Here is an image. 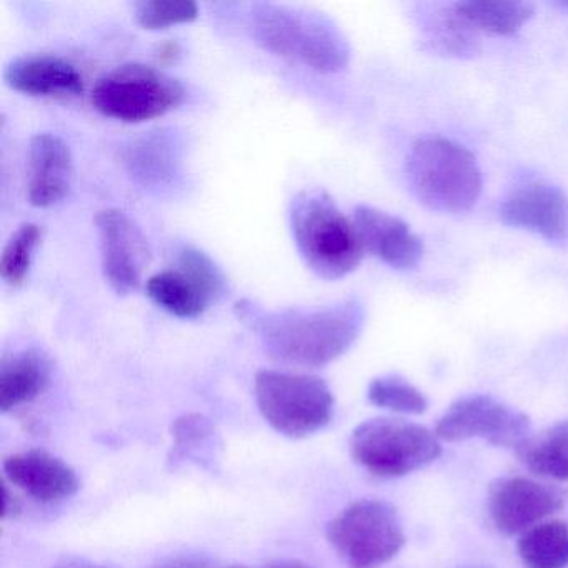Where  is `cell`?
I'll return each mask as SVG.
<instances>
[{"instance_id":"cell-1","label":"cell","mask_w":568,"mask_h":568,"mask_svg":"<svg viewBox=\"0 0 568 568\" xmlns=\"http://www.w3.org/2000/svg\"><path fill=\"white\" fill-rule=\"evenodd\" d=\"M235 312L258 335L268 357L314 368L342 357L361 337L367 317L358 298L282 311H267L255 302L241 301Z\"/></svg>"},{"instance_id":"cell-2","label":"cell","mask_w":568,"mask_h":568,"mask_svg":"<svg viewBox=\"0 0 568 568\" xmlns=\"http://www.w3.org/2000/svg\"><path fill=\"white\" fill-rule=\"evenodd\" d=\"M251 31L265 51L318 74L344 71L351 61V45L341 29L307 9L261 2L252 8Z\"/></svg>"},{"instance_id":"cell-3","label":"cell","mask_w":568,"mask_h":568,"mask_svg":"<svg viewBox=\"0 0 568 568\" xmlns=\"http://www.w3.org/2000/svg\"><path fill=\"white\" fill-rule=\"evenodd\" d=\"M288 219L298 254L318 277L338 281L361 265L365 248L357 227L327 192H298L292 199Z\"/></svg>"},{"instance_id":"cell-4","label":"cell","mask_w":568,"mask_h":568,"mask_svg":"<svg viewBox=\"0 0 568 568\" xmlns=\"http://www.w3.org/2000/svg\"><path fill=\"white\" fill-rule=\"evenodd\" d=\"M405 174L418 202L444 214L470 211L484 185L475 155L444 138L418 141L408 154Z\"/></svg>"},{"instance_id":"cell-5","label":"cell","mask_w":568,"mask_h":568,"mask_svg":"<svg viewBox=\"0 0 568 568\" xmlns=\"http://www.w3.org/2000/svg\"><path fill=\"white\" fill-rule=\"evenodd\" d=\"M254 392L262 417L285 437H308L334 415L331 387L315 375L264 368L255 375Z\"/></svg>"},{"instance_id":"cell-6","label":"cell","mask_w":568,"mask_h":568,"mask_svg":"<svg viewBox=\"0 0 568 568\" xmlns=\"http://www.w3.org/2000/svg\"><path fill=\"white\" fill-rule=\"evenodd\" d=\"M354 460L375 477L397 478L434 464L440 438L424 425L378 417L358 425L351 437Z\"/></svg>"},{"instance_id":"cell-7","label":"cell","mask_w":568,"mask_h":568,"mask_svg":"<svg viewBox=\"0 0 568 568\" xmlns=\"http://www.w3.org/2000/svg\"><path fill=\"white\" fill-rule=\"evenodd\" d=\"M178 79L145 64H124L95 82L91 101L95 111L125 124L164 118L184 102Z\"/></svg>"},{"instance_id":"cell-8","label":"cell","mask_w":568,"mask_h":568,"mask_svg":"<svg viewBox=\"0 0 568 568\" xmlns=\"http://www.w3.org/2000/svg\"><path fill=\"white\" fill-rule=\"evenodd\" d=\"M327 538L348 568H378L405 545L404 525L394 505L358 500L328 524Z\"/></svg>"},{"instance_id":"cell-9","label":"cell","mask_w":568,"mask_h":568,"mask_svg":"<svg viewBox=\"0 0 568 568\" xmlns=\"http://www.w3.org/2000/svg\"><path fill=\"white\" fill-rule=\"evenodd\" d=\"M221 268L201 248L181 245L175 267L151 275L145 282L149 298L179 318H197L224 294Z\"/></svg>"},{"instance_id":"cell-10","label":"cell","mask_w":568,"mask_h":568,"mask_svg":"<svg viewBox=\"0 0 568 568\" xmlns=\"http://www.w3.org/2000/svg\"><path fill=\"white\" fill-rule=\"evenodd\" d=\"M435 435L444 442L481 438L495 447L517 450L530 437V422L527 415L490 395H467L442 415Z\"/></svg>"},{"instance_id":"cell-11","label":"cell","mask_w":568,"mask_h":568,"mask_svg":"<svg viewBox=\"0 0 568 568\" xmlns=\"http://www.w3.org/2000/svg\"><path fill=\"white\" fill-rule=\"evenodd\" d=\"M105 282L118 295L138 291L151 262L148 239L121 209H102L95 214Z\"/></svg>"},{"instance_id":"cell-12","label":"cell","mask_w":568,"mask_h":568,"mask_svg":"<svg viewBox=\"0 0 568 568\" xmlns=\"http://www.w3.org/2000/svg\"><path fill=\"white\" fill-rule=\"evenodd\" d=\"M565 501L561 488L527 477H504L490 485L488 515L500 534H524L560 511Z\"/></svg>"},{"instance_id":"cell-13","label":"cell","mask_w":568,"mask_h":568,"mask_svg":"<svg viewBox=\"0 0 568 568\" xmlns=\"http://www.w3.org/2000/svg\"><path fill=\"white\" fill-rule=\"evenodd\" d=\"M501 222L540 235L548 242L568 237V199L557 185L528 182L511 191L500 205Z\"/></svg>"},{"instance_id":"cell-14","label":"cell","mask_w":568,"mask_h":568,"mask_svg":"<svg viewBox=\"0 0 568 568\" xmlns=\"http://www.w3.org/2000/svg\"><path fill=\"white\" fill-rule=\"evenodd\" d=\"M71 149L55 134H38L29 144L28 201L34 207L61 204L74 182Z\"/></svg>"},{"instance_id":"cell-15","label":"cell","mask_w":568,"mask_h":568,"mask_svg":"<svg viewBox=\"0 0 568 568\" xmlns=\"http://www.w3.org/2000/svg\"><path fill=\"white\" fill-rule=\"evenodd\" d=\"M354 224L365 251L398 271L414 268L424 255V242L402 219L368 205H358Z\"/></svg>"},{"instance_id":"cell-16","label":"cell","mask_w":568,"mask_h":568,"mask_svg":"<svg viewBox=\"0 0 568 568\" xmlns=\"http://www.w3.org/2000/svg\"><path fill=\"white\" fill-rule=\"evenodd\" d=\"M6 85L29 98L75 99L84 94V78L74 64L58 55H22L4 69Z\"/></svg>"},{"instance_id":"cell-17","label":"cell","mask_w":568,"mask_h":568,"mask_svg":"<svg viewBox=\"0 0 568 568\" xmlns=\"http://www.w3.org/2000/svg\"><path fill=\"white\" fill-rule=\"evenodd\" d=\"M4 474L12 485L44 504L71 498L81 487L71 465L39 448L9 457L4 462Z\"/></svg>"},{"instance_id":"cell-18","label":"cell","mask_w":568,"mask_h":568,"mask_svg":"<svg viewBox=\"0 0 568 568\" xmlns=\"http://www.w3.org/2000/svg\"><path fill=\"white\" fill-rule=\"evenodd\" d=\"M125 165L132 179L145 187H171L184 168L181 141L174 131L149 132L129 145Z\"/></svg>"},{"instance_id":"cell-19","label":"cell","mask_w":568,"mask_h":568,"mask_svg":"<svg viewBox=\"0 0 568 568\" xmlns=\"http://www.w3.org/2000/svg\"><path fill=\"white\" fill-rule=\"evenodd\" d=\"M51 361L36 348L4 357L0 364V410H14L38 398L51 382Z\"/></svg>"},{"instance_id":"cell-20","label":"cell","mask_w":568,"mask_h":568,"mask_svg":"<svg viewBox=\"0 0 568 568\" xmlns=\"http://www.w3.org/2000/svg\"><path fill=\"white\" fill-rule=\"evenodd\" d=\"M452 11L474 32L510 38L535 14L528 2H457Z\"/></svg>"},{"instance_id":"cell-21","label":"cell","mask_w":568,"mask_h":568,"mask_svg":"<svg viewBox=\"0 0 568 568\" xmlns=\"http://www.w3.org/2000/svg\"><path fill=\"white\" fill-rule=\"evenodd\" d=\"M521 464L538 477L568 480V420L557 422L530 435L517 448Z\"/></svg>"},{"instance_id":"cell-22","label":"cell","mask_w":568,"mask_h":568,"mask_svg":"<svg viewBox=\"0 0 568 568\" xmlns=\"http://www.w3.org/2000/svg\"><path fill=\"white\" fill-rule=\"evenodd\" d=\"M518 555L527 568H567L568 525L560 520L535 525L521 534Z\"/></svg>"},{"instance_id":"cell-23","label":"cell","mask_w":568,"mask_h":568,"mask_svg":"<svg viewBox=\"0 0 568 568\" xmlns=\"http://www.w3.org/2000/svg\"><path fill=\"white\" fill-rule=\"evenodd\" d=\"M41 241L42 229L34 222L19 225L18 231L9 237L0 255V277L6 285L18 288L26 284Z\"/></svg>"},{"instance_id":"cell-24","label":"cell","mask_w":568,"mask_h":568,"mask_svg":"<svg viewBox=\"0 0 568 568\" xmlns=\"http://www.w3.org/2000/svg\"><path fill=\"white\" fill-rule=\"evenodd\" d=\"M367 395L372 404L397 414L420 415L428 407L425 395L397 375L374 378L368 385Z\"/></svg>"},{"instance_id":"cell-25","label":"cell","mask_w":568,"mask_h":568,"mask_svg":"<svg viewBox=\"0 0 568 568\" xmlns=\"http://www.w3.org/2000/svg\"><path fill=\"white\" fill-rule=\"evenodd\" d=\"M134 16L145 31H162L194 22L199 18V6L192 0H145L135 4Z\"/></svg>"},{"instance_id":"cell-26","label":"cell","mask_w":568,"mask_h":568,"mask_svg":"<svg viewBox=\"0 0 568 568\" xmlns=\"http://www.w3.org/2000/svg\"><path fill=\"white\" fill-rule=\"evenodd\" d=\"M21 510V505H19L18 498L4 488V494H2V518H11L16 517Z\"/></svg>"},{"instance_id":"cell-27","label":"cell","mask_w":568,"mask_h":568,"mask_svg":"<svg viewBox=\"0 0 568 568\" xmlns=\"http://www.w3.org/2000/svg\"><path fill=\"white\" fill-rule=\"evenodd\" d=\"M179 54H181V48H179L178 42H165L159 49V59H162V61H174L175 58H179Z\"/></svg>"},{"instance_id":"cell-28","label":"cell","mask_w":568,"mask_h":568,"mask_svg":"<svg viewBox=\"0 0 568 568\" xmlns=\"http://www.w3.org/2000/svg\"><path fill=\"white\" fill-rule=\"evenodd\" d=\"M264 568H314V567H311V565L304 564V561L285 560V561H277V564L267 565V567H264Z\"/></svg>"},{"instance_id":"cell-29","label":"cell","mask_w":568,"mask_h":568,"mask_svg":"<svg viewBox=\"0 0 568 568\" xmlns=\"http://www.w3.org/2000/svg\"><path fill=\"white\" fill-rule=\"evenodd\" d=\"M55 568H101L95 567V565L92 564H85V561H65L64 565H59V567Z\"/></svg>"},{"instance_id":"cell-30","label":"cell","mask_w":568,"mask_h":568,"mask_svg":"<svg viewBox=\"0 0 568 568\" xmlns=\"http://www.w3.org/2000/svg\"><path fill=\"white\" fill-rule=\"evenodd\" d=\"M475 568H485V567H475Z\"/></svg>"},{"instance_id":"cell-31","label":"cell","mask_w":568,"mask_h":568,"mask_svg":"<svg viewBox=\"0 0 568 568\" xmlns=\"http://www.w3.org/2000/svg\"><path fill=\"white\" fill-rule=\"evenodd\" d=\"M234 568H241V567H234Z\"/></svg>"}]
</instances>
